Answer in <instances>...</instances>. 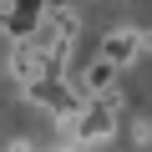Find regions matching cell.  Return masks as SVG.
I'll list each match as a JSON object with an SVG mask.
<instances>
[{
	"label": "cell",
	"mask_w": 152,
	"mask_h": 152,
	"mask_svg": "<svg viewBox=\"0 0 152 152\" xmlns=\"http://www.w3.org/2000/svg\"><path fill=\"white\" fill-rule=\"evenodd\" d=\"M132 142H137V147H147V142H152V122H147V117H137V122H132Z\"/></svg>",
	"instance_id": "3"
},
{
	"label": "cell",
	"mask_w": 152,
	"mask_h": 152,
	"mask_svg": "<svg viewBox=\"0 0 152 152\" xmlns=\"http://www.w3.org/2000/svg\"><path fill=\"white\" fill-rule=\"evenodd\" d=\"M142 51H152V31H142Z\"/></svg>",
	"instance_id": "6"
},
{
	"label": "cell",
	"mask_w": 152,
	"mask_h": 152,
	"mask_svg": "<svg viewBox=\"0 0 152 152\" xmlns=\"http://www.w3.org/2000/svg\"><path fill=\"white\" fill-rule=\"evenodd\" d=\"M96 56H102V61H112L117 71H127V66L142 56V31H137V26H117V31H107V36H102V46H96Z\"/></svg>",
	"instance_id": "1"
},
{
	"label": "cell",
	"mask_w": 152,
	"mask_h": 152,
	"mask_svg": "<svg viewBox=\"0 0 152 152\" xmlns=\"http://www.w3.org/2000/svg\"><path fill=\"white\" fill-rule=\"evenodd\" d=\"M71 86L91 102V96H102V91H112V86H117V66H112V61H102V56H91L81 71L71 76Z\"/></svg>",
	"instance_id": "2"
},
{
	"label": "cell",
	"mask_w": 152,
	"mask_h": 152,
	"mask_svg": "<svg viewBox=\"0 0 152 152\" xmlns=\"http://www.w3.org/2000/svg\"><path fill=\"white\" fill-rule=\"evenodd\" d=\"M56 152H81V147H76L71 137H61V142H56Z\"/></svg>",
	"instance_id": "5"
},
{
	"label": "cell",
	"mask_w": 152,
	"mask_h": 152,
	"mask_svg": "<svg viewBox=\"0 0 152 152\" xmlns=\"http://www.w3.org/2000/svg\"><path fill=\"white\" fill-rule=\"evenodd\" d=\"M0 152H5V147H0Z\"/></svg>",
	"instance_id": "7"
},
{
	"label": "cell",
	"mask_w": 152,
	"mask_h": 152,
	"mask_svg": "<svg viewBox=\"0 0 152 152\" xmlns=\"http://www.w3.org/2000/svg\"><path fill=\"white\" fill-rule=\"evenodd\" d=\"M5 152H36V142H31V137H10V142H5Z\"/></svg>",
	"instance_id": "4"
}]
</instances>
